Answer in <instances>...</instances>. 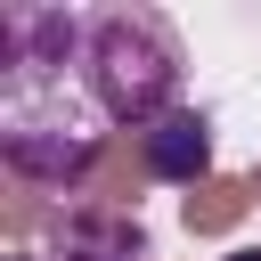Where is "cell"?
<instances>
[{
	"instance_id": "5b68a950",
	"label": "cell",
	"mask_w": 261,
	"mask_h": 261,
	"mask_svg": "<svg viewBox=\"0 0 261 261\" xmlns=\"http://www.w3.org/2000/svg\"><path fill=\"white\" fill-rule=\"evenodd\" d=\"M220 261H261V245H237V253H220Z\"/></svg>"
},
{
	"instance_id": "7a4b0ae2",
	"label": "cell",
	"mask_w": 261,
	"mask_h": 261,
	"mask_svg": "<svg viewBox=\"0 0 261 261\" xmlns=\"http://www.w3.org/2000/svg\"><path fill=\"white\" fill-rule=\"evenodd\" d=\"M0 155L41 188H73L98 163V130L73 122V114H49L33 98H0Z\"/></svg>"
},
{
	"instance_id": "6da1fadb",
	"label": "cell",
	"mask_w": 261,
	"mask_h": 261,
	"mask_svg": "<svg viewBox=\"0 0 261 261\" xmlns=\"http://www.w3.org/2000/svg\"><path fill=\"white\" fill-rule=\"evenodd\" d=\"M179 73H188V49L171 33L163 8H98L90 33H82V82H90V106L98 122H130V130H155L179 98Z\"/></svg>"
},
{
	"instance_id": "3957f363",
	"label": "cell",
	"mask_w": 261,
	"mask_h": 261,
	"mask_svg": "<svg viewBox=\"0 0 261 261\" xmlns=\"http://www.w3.org/2000/svg\"><path fill=\"white\" fill-rule=\"evenodd\" d=\"M139 163L163 179V188H196L212 171V114L204 106H171L155 130H139Z\"/></svg>"
},
{
	"instance_id": "277c9868",
	"label": "cell",
	"mask_w": 261,
	"mask_h": 261,
	"mask_svg": "<svg viewBox=\"0 0 261 261\" xmlns=\"http://www.w3.org/2000/svg\"><path fill=\"white\" fill-rule=\"evenodd\" d=\"M57 261H147V228H139L130 212L82 204V212H65V228H57Z\"/></svg>"
}]
</instances>
